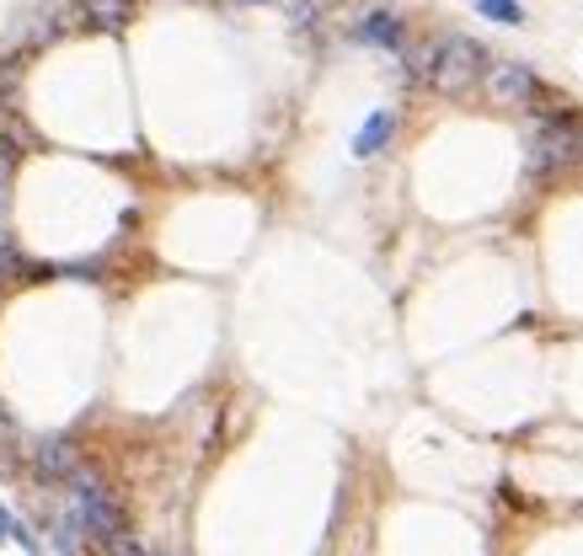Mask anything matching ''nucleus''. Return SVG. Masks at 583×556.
<instances>
[{
    "label": "nucleus",
    "instance_id": "f257e3e1",
    "mask_svg": "<svg viewBox=\"0 0 583 556\" xmlns=\"http://www.w3.org/2000/svg\"><path fill=\"white\" fill-rule=\"evenodd\" d=\"M487 75V54H482V44L476 38H445L439 49H434V70H429V81H434V91H445V97H466L476 81Z\"/></svg>",
    "mask_w": 583,
    "mask_h": 556
},
{
    "label": "nucleus",
    "instance_id": "f03ea898",
    "mask_svg": "<svg viewBox=\"0 0 583 556\" xmlns=\"http://www.w3.org/2000/svg\"><path fill=\"white\" fill-rule=\"evenodd\" d=\"M70 482H75V519H80V530H91L102 546H108L113 535H124V508L113 503V493H108L97 477L75 471Z\"/></svg>",
    "mask_w": 583,
    "mask_h": 556
},
{
    "label": "nucleus",
    "instance_id": "7ed1b4c3",
    "mask_svg": "<svg viewBox=\"0 0 583 556\" xmlns=\"http://www.w3.org/2000/svg\"><path fill=\"white\" fill-rule=\"evenodd\" d=\"M487 97L498 102V108H530L535 97H541V81L530 75V64H487Z\"/></svg>",
    "mask_w": 583,
    "mask_h": 556
},
{
    "label": "nucleus",
    "instance_id": "20e7f679",
    "mask_svg": "<svg viewBox=\"0 0 583 556\" xmlns=\"http://www.w3.org/2000/svg\"><path fill=\"white\" fill-rule=\"evenodd\" d=\"M573 156H579V128L568 124V119H551V124H541L535 145H530V172H551V166H568Z\"/></svg>",
    "mask_w": 583,
    "mask_h": 556
},
{
    "label": "nucleus",
    "instance_id": "39448f33",
    "mask_svg": "<svg viewBox=\"0 0 583 556\" xmlns=\"http://www.w3.org/2000/svg\"><path fill=\"white\" fill-rule=\"evenodd\" d=\"M33 466H38L44 482H70V477L80 471V449H75L70 438H44L38 455H33Z\"/></svg>",
    "mask_w": 583,
    "mask_h": 556
},
{
    "label": "nucleus",
    "instance_id": "423d86ee",
    "mask_svg": "<svg viewBox=\"0 0 583 556\" xmlns=\"http://www.w3.org/2000/svg\"><path fill=\"white\" fill-rule=\"evenodd\" d=\"M359 38L375 44V49H407V27H401V16H390V11H364V16H359Z\"/></svg>",
    "mask_w": 583,
    "mask_h": 556
},
{
    "label": "nucleus",
    "instance_id": "0eeeda50",
    "mask_svg": "<svg viewBox=\"0 0 583 556\" xmlns=\"http://www.w3.org/2000/svg\"><path fill=\"white\" fill-rule=\"evenodd\" d=\"M390 134H396V113H390V108H381V113H370V119H364V128L353 134V156H359V161L381 156V150L390 145Z\"/></svg>",
    "mask_w": 583,
    "mask_h": 556
},
{
    "label": "nucleus",
    "instance_id": "6e6552de",
    "mask_svg": "<svg viewBox=\"0 0 583 556\" xmlns=\"http://www.w3.org/2000/svg\"><path fill=\"white\" fill-rule=\"evenodd\" d=\"M80 16L113 33V27H124V22H129V0H86V5H80Z\"/></svg>",
    "mask_w": 583,
    "mask_h": 556
},
{
    "label": "nucleus",
    "instance_id": "1a4fd4ad",
    "mask_svg": "<svg viewBox=\"0 0 583 556\" xmlns=\"http://www.w3.org/2000/svg\"><path fill=\"white\" fill-rule=\"evenodd\" d=\"M476 11H482L487 22H504V27H519V22H524V5H519V0H476Z\"/></svg>",
    "mask_w": 583,
    "mask_h": 556
},
{
    "label": "nucleus",
    "instance_id": "9d476101",
    "mask_svg": "<svg viewBox=\"0 0 583 556\" xmlns=\"http://www.w3.org/2000/svg\"><path fill=\"white\" fill-rule=\"evenodd\" d=\"M11 166H16V150H11V139H0V209H5V187H11Z\"/></svg>",
    "mask_w": 583,
    "mask_h": 556
},
{
    "label": "nucleus",
    "instance_id": "9b49d317",
    "mask_svg": "<svg viewBox=\"0 0 583 556\" xmlns=\"http://www.w3.org/2000/svg\"><path fill=\"white\" fill-rule=\"evenodd\" d=\"M108 552H113V556H145V552H139V546L129 541V535H113V541H108Z\"/></svg>",
    "mask_w": 583,
    "mask_h": 556
},
{
    "label": "nucleus",
    "instance_id": "f8f14e48",
    "mask_svg": "<svg viewBox=\"0 0 583 556\" xmlns=\"http://www.w3.org/2000/svg\"><path fill=\"white\" fill-rule=\"evenodd\" d=\"M5 535H11V519H5V514H0V541H5Z\"/></svg>",
    "mask_w": 583,
    "mask_h": 556
},
{
    "label": "nucleus",
    "instance_id": "ddd939ff",
    "mask_svg": "<svg viewBox=\"0 0 583 556\" xmlns=\"http://www.w3.org/2000/svg\"><path fill=\"white\" fill-rule=\"evenodd\" d=\"M252 5H258V0H252Z\"/></svg>",
    "mask_w": 583,
    "mask_h": 556
}]
</instances>
